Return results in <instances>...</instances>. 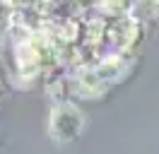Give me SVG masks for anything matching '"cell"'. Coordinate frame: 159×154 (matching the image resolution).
<instances>
[{
    "instance_id": "obj_1",
    "label": "cell",
    "mask_w": 159,
    "mask_h": 154,
    "mask_svg": "<svg viewBox=\"0 0 159 154\" xmlns=\"http://www.w3.org/2000/svg\"><path fill=\"white\" fill-rule=\"evenodd\" d=\"M84 130V113L75 104H56L48 113V135L56 142H75Z\"/></svg>"
}]
</instances>
